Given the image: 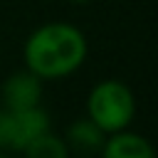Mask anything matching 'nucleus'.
Segmentation results:
<instances>
[{
  "label": "nucleus",
  "instance_id": "nucleus-7",
  "mask_svg": "<svg viewBox=\"0 0 158 158\" xmlns=\"http://www.w3.org/2000/svg\"><path fill=\"white\" fill-rule=\"evenodd\" d=\"M0 151L15 153V118L12 109L0 106Z\"/></svg>",
  "mask_w": 158,
  "mask_h": 158
},
{
  "label": "nucleus",
  "instance_id": "nucleus-10",
  "mask_svg": "<svg viewBox=\"0 0 158 158\" xmlns=\"http://www.w3.org/2000/svg\"><path fill=\"white\" fill-rule=\"evenodd\" d=\"M72 158H96V156H72Z\"/></svg>",
  "mask_w": 158,
  "mask_h": 158
},
{
  "label": "nucleus",
  "instance_id": "nucleus-5",
  "mask_svg": "<svg viewBox=\"0 0 158 158\" xmlns=\"http://www.w3.org/2000/svg\"><path fill=\"white\" fill-rule=\"evenodd\" d=\"M62 138H64V143L69 146L72 156H99L106 133H104L89 116H81V118H74V121L67 126V131H64Z\"/></svg>",
  "mask_w": 158,
  "mask_h": 158
},
{
  "label": "nucleus",
  "instance_id": "nucleus-3",
  "mask_svg": "<svg viewBox=\"0 0 158 158\" xmlns=\"http://www.w3.org/2000/svg\"><path fill=\"white\" fill-rule=\"evenodd\" d=\"M42 91H44V81L32 74L30 69H20L5 77L2 86H0V99L5 109H32L42 104Z\"/></svg>",
  "mask_w": 158,
  "mask_h": 158
},
{
  "label": "nucleus",
  "instance_id": "nucleus-2",
  "mask_svg": "<svg viewBox=\"0 0 158 158\" xmlns=\"http://www.w3.org/2000/svg\"><path fill=\"white\" fill-rule=\"evenodd\" d=\"M136 111H138L136 94L121 79L106 77V79L96 81L86 94V114L84 116H89L106 136L131 128Z\"/></svg>",
  "mask_w": 158,
  "mask_h": 158
},
{
  "label": "nucleus",
  "instance_id": "nucleus-4",
  "mask_svg": "<svg viewBox=\"0 0 158 158\" xmlns=\"http://www.w3.org/2000/svg\"><path fill=\"white\" fill-rule=\"evenodd\" d=\"M96 158H158V148L143 133L123 128L104 138V146Z\"/></svg>",
  "mask_w": 158,
  "mask_h": 158
},
{
  "label": "nucleus",
  "instance_id": "nucleus-8",
  "mask_svg": "<svg viewBox=\"0 0 158 158\" xmlns=\"http://www.w3.org/2000/svg\"><path fill=\"white\" fill-rule=\"evenodd\" d=\"M69 2H72V5H89L91 0H69Z\"/></svg>",
  "mask_w": 158,
  "mask_h": 158
},
{
  "label": "nucleus",
  "instance_id": "nucleus-1",
  "mask_svg": "<svg viewBox=\"0 0 158 158\" xmlns=\"http://www.w3.org/2000/svg\"><path fill=\"white\" fill-rule=\"evenodd\" d=\"M89 57V40L84 30L72 22L52 20L35 27L22 44L25 69L42 81H59L84 67Z\"/></svg>",
  "mask_w": 158,
  "mask_h": 158
},
{
  "label": "nucleus",
  "instance_id": "nucleus-11",
  "mask_svg": "<svg viewBox=\"0 0 158 158\" xmlns=\"http://www.w3.org/2000/svg\"><path fill=\"white\" fill-rule=\"evenodd\" d=\"M0 54H2V47H0Z\"/></svg>",
  "mask_w": 158,
  "mask_h": 158
},
{
  "label": "nucleus",
  "instance_id": "nucleus-6",
  "mask_svg": "<svg viewBox=\"0 0 158 158\" xmlns=\"http://www.w3.org/2000/svg\"><path fill=\"white\" fill-rule=\"evenodd\" d=\"M22 156L25 158H72V151L64 143V138L49 128L42 136H37L32 143H27L22 148Z\"/></svg>",
  "mask_w": 158,
  "mask_h": 158
},
{
  "label": "nucleus",
  "instance_id": "nucleus-9",
  "mask_svg": "<svg viewBox=\"0 0 158 158\" xmlns=\"http://www.w3.org/2000/svg\"><path fill=\"white\" fill-rule=\"evenodd\" d=\"M0 158H12V153L10 151H0Z\"/></svg>",
  "mask_w": 158,
  "mask_h": 158
}]
</instances>
